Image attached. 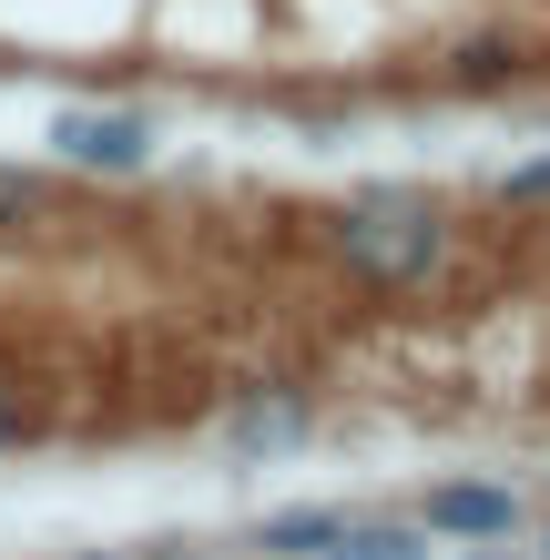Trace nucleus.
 Segmentation results:
<instances>
[{
  "mask_svg": "<svg viewBox=\"0 0 550 560\" xmlns=\"http://www.w3.org/2000/svg\"><path fill=\"white\" fill-rule=\"evenodd\" d=\"M438 205L429 194H358V205L337 214V255L358 276H377V285H418L438 266Z\"/></svg>",
  "mask_w": 550,
  "mask_h": 560,
  "instance_id": "1",
  "label": "nucleus"
},
{
  "mask_svg": "<svg viewBox=\"0 0 550 560\" xmlns=\"http://www.w3.org/2000/svg\"><path fill=\"white\" fill-rule=\"evenodd\" d=\"M51 143L72 153V163H92V174H143V153H153V133H143L133 113H61Z\"/></svg>",
  "mask_w": 550,
  "mask_h": 560,
  "instance_id": "2",
  "label": "nucleus"
},
{
  "mask_svg": "<svg viewBox=\"0 0 550 560\" xmlns=\"http://www.w3.org/2000/svg\"><path fill=\"white\" fill-rule=\"evenodd\" d=\"M510 520H520V500H510V489H490V479H448V489H429V530H448V540H510Z\"/></svg>",
  "mask_w": 550,
  "mask_h": 560,
  "instance_id": "3",
  "label": "nucleus"
},
{
  "mask_svg": "<svg viewBox=\"0 0 550 560\" xmlns=\"http://www.w3.org/2000/svg\"><path fill=\"white\" fill-rule=\"evenodd\" d=\"M316 560H429V550H418V530H398V520H377V530H347L337 520V540Z\"/></svg>",
  "mask_w": 550,
  "mask_h": 560,
  "instance_id": "4",
  "label": "nucleus"
},
{
  "mask_svg": "<svg viewBox=\"0 0 550 560\" xmlns=\"http://www.w3.org/2000/svg\"><path fill=\"white\" fill-rule=\"evenodd\" d=\"M327 540H337V510H276V520H266V550H276V560H316Z\"/></svg>",
  "mask_w": 550,
  "mask_h": 560,
  "instance_id": "5",
  "label": "nucleus"
},
{
  "mask_svg": "<svg viewBox=\"0 0 550 560\" xmlns=\"http://www.w3.org/2000/svg\"><path fill=\"white\" fill-rule=\"evenodd\" d=\"M31 214H42V184H31V174H11V163H0V224H31Z\"/></svg>",
  "mask_w": 550,
  "mask_h": 560,
  "instance_id": "6",
  "label": "nucleus"
},
{
  "mask_svg": "<svg viewBox=\"0 0 550 560\" xmlns=\"http://www.w3.org/2000/svg\"><path fill=\"white\" fill-rule=\"evenodd\" d=\"M510 194H550V163H520V174H510Z\"/></svg>",
  "mask_w": 550,
  "mask_h": 560,
  "instance_id": "7",
  "label": "nucleus"
},
{
  "mask_svg": "<svg viewBox=\"0 0 550 560\" xmlns=\"http://www.w3.org/2000/svg\"><path fill=\"white\" fill-rule=\"evenodd\" d=\"M11 439H21V408H11V398H0V448H11Z\"/></svg>",
  "mask_w": 550,
  "mask_h": 560,
  "instance_id": "8",
  "label": "nucleus"
},
{
  "mask_svg": "<svg viewBox=\"0 0 550 560\" xmlns=\"http://www.w3.org/2000/svg\"><path fill=\"white\" fill-rule=\"evenodd\" d=\"M469 560H510V550H469Z\"/></svg>",
  "mask_w": 550,
  "mask_h": 560,
  "instance_id": "9",
  "label": "nucleus"
}]
</instances>
